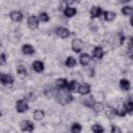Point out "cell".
Here are the masks:
<instances>
[{
    "mask_svg": "<svg viewBox=\"0 0 133 133\" xmlns=\"http://www.w3.org/2000/svg\"><path fill=\"white\" fill-rule=\"evenodd\" d=\"M32 68H33V70L35 71V72H37V73H41V72H43L44 71V63L42 62V61H38V60H36V61H34L33 63H32Z\"/></svg>",
    "mask_w": 133,
    "mask_h": 133,
    "instance_id": "9a60e30c",
    "label": "cell"
},
{
    "mask_svg": "<svg viewBox=\"0 0 133 133\" xmlns=\"http://www.w3.org/2000/svg\"><path fill=\"white\" fill-rule=\"evenodd\" d=\"M44 117H45V112H44L43 110H41V109L34 110V112H33V118H34L35 121H41V119H43Z\"/></svg>",
    "mask_w": 133,
    "mask_h": 133,
    "instance_id": "ac0fdd59",
    "label": "cell"
},
{
    "mask_svg": "<svg viewBox=\"0 0 133 133\" xmlns=\"http://www.w3.org/2000/svg\"><path fill=\"white\" fill-rule=\"evenodd\" d=\"M132 11H133V8L131 6H124L122 8V12L125 16H131L132 15Z\"/></svg>",
    "mask_w": 133,
    "mask_h": 133,
    "instance_id": "cb8c5ba5",
    "label": "cell"
},
{
    "mask_svg": "<svg viewBox=\"0 0 133 133\" xmlns=\"http://www.w3.org/2000/svg\"><path fill=\"white\" fill-rule=\"evenodd\" d=\"M90 59H91V57H90L89 54H87V53H83V54L80 56V63H81L82 65H87V64L89 63Z\"/></svg>",
    "mask_w": 133,
    "mask_h": 133,
    "instance_id": "5bb4252c",
    "label": "cell"
},
{
    "mask_svg": "<svg viewBox=\"0 0 133 133\" xmlns=\"http://www.w3.org/2000/svg\"><path fill=\"white\" fill-rule=\"evenodd\" d=\"M55 32H56V34H57L59 37H61V38L69 37L70 34H71L70 30L66 29V28H64V27H58V28L55 30Z\"/></svg>",
    "mask_w": 133,
    "mask_h": 133,
    "instance_id": "52a82bcc",
    "label": "cell"
},
{
    "mask_svg": "<svg viewBox=\"0 0 133 133\" xmlns=\"http://www.w3.org/2000/svg\"><path fill=\"white\" fill-rule=\"evenodd\" d=\"M119 86L124 90H129L130 89V82H129V80H127V79H121L119 80Z\"/></svg>",
    "mask_w": 133,
    "mask_h": 133,
    "instance_id": "d6986e66",
    "label": "cell"
},
{
    "mask_svg": "<svg viewBox=\"0 0 133 133\" xmlns=\"http://www.w3.org/2000/svg\"><path fill=\"white\" fill-rule=\"evenodd\" d=\"M82 48H83V42L81 39H79V38H75L73 41V43H72V49H73V51L76 52V53H79L82 50Z\"/></svg>",
    "mask_w": 133,
    "mask_h": 133,
    "instance_id": "277c9868",
    "label": "cell"
},
{
    "mask_svg": "<svg viewBox=\"0 0 133 133\" xmlns=\"http://www.w3.org/2000/svg\"><path fill=\"white\" fill-rule=\"evenodd\" d=\"M82 130V127L79 123H74L71 127V132L72 133H80Z\"/></svg>",
    "mask_w": 133,
    "mask_h": 133,
    "instance_id": "44dd1931",
    "label": "cell"
},
{
    "mask_svg": "<svg viewBox=\"0 0 133 133\" xmlns=\"http://www.w3.org/2000/svg\"><path fill=\"white\" fill-rule=\"evenodd\" d=\"M0 82L3 85H7V84H12L14 82V77L9 74H0Z\"/></svg>",
    "mask_w": 133,
    "mask_h": 133,
    "instance_id": "3957f363",
    "label": "cell"
},
{
    "mask_svg": "<svg viewBox=\"0 0 133 133\" xmlns=\"http://www.w3.org/2000/svg\"><path fill=\"white\" fill-rule=\"evenodd\" d=\"M5 62H6V55L2 53L0 55V64H5Z\"/></svg>",
    "mask_w": 133,
    "mask_h": 133,
    "instance_id": "f546056e",
    "label": "cell"
},
{
    "mask_svg": "<svg viewBox=\"0 0 133 133\" xmlns=\"http://www.w3.org/2000/svg\"><path fill=\"white\" fill-rule=\"evenodd\" d=\"M124 108H125V110H126L127 113L132 114V112H133V101H132V98L131 97H129L127 99V101L124 103Z\"/></svg>",
    "mask_w": 133,
    "mask_h": 133,
    "instance_id": "ba28073f",
    "label": "cell"
},
{
    "mask_svg": "<svg viewBox=\"0 0 133 133\" xmlns=\"http://www.w3.org/2000/svg\"><path fill=\"white\" fill-rule=\"evenodd\" d=\"M103 15H104V19L106 20V21H112V20H114V18L116 17V15L113 12V11H104L103 12Z\"/></svg>",
    "mask_w": 133,
    "mask_h": 133,
    "instance_id": "ffe728a7",
    "label": "cell"
},
{
    "mask_svg": "<svg viewBox=\"0 0 133 133\" xmlns=\"http://www.w3.org/2000/svg\"><path fill=\"white\" fill-rule=\"evenodd\" d=\"M68 89L70 91H75L77 89V82L76 81H71L70 83H68Z\"/></svg>",
    "mask_w": 133,
    "mask_h": 133,
    "instance_id": "484cf974",
    "label": "cell"
},
{
    "mask_svg": "<svg viewBox=\"0 0 133 133\" xmlns=\"http://www.w3.org/2000/svg\"><path fill=\"white\" fill-rule=\"evenodd\" d=\"M89 90H90V86H89V84H87V83H82V84L78 87V92H79L80 95H86V94L89 92Z\"/></svg>",
    "mask_w": 133,
    "mask_h": 133,
    "instance_id": "8fae6325",
    "label": "cell"
},
{
    "mask_svg": "<svg viewBox=\"0 0 133 133\" xmlns=\"http://www.w3.org/2000/svg\"><path fill=\"white\" fill-rule=\"evenodd\" d=\"M39 20L42 21V22H48L49 21V19H50V17H49V15L47 14V12H39Z\"/></svg>",
    "mask_w": 133,
    "mask_h": 133,
    "instance_id": "83f0119b",
    "label": "cell"
},
{
    "mask_svg": "<svg viewBox=\"0 0 133 133\" xmlns=\"http://www.w3.org/2000/svg\"><path fill=\"white\" fill-rule=\"evenodd\" d=\"M9 17H10V19H11L12 21H15V22H20V21L23 19V15H22V12L19 11V10H14V11H11V12L9 14Z\"/></svg>",
    "mask_w": 133,
    "mask_h": 133,
    "instance_id": "9c48e42d",
    "label": "cell"
},
{
    "mask_svg": "<svg viewBox=\"0 0 133 133\" xmlns=\"http://www.w3.org/2000/svg\"><path fill=\"white\" fill-rule=\"evenodd\" d=\"M55 83H56L57 88H59V89H64V88L68 86V81H66V79H64V78L57 79Z\"/></svg>",
    "mask_w": 133,
    "mask_h": 133,
    "instance_id": "2e32d148",
    "label": "cell"
},
{
    "mask_svg": "<svg viewBox=\"0 0 133 133\" xmlns=\"http://www.w3.org/2000/svg\"><path fill=\"white\" fill-rule=\"evenodd\" d=\"M76 63H77V62H76V59H75L74 57H72V56L68 57L66 60H65V65L69 66V68H73V66H75Z\"/></svg>",
    "mask_w": 133,
    "mask_h": 133,
    "instance_id": "7402d4cb",
    "label": "cell"
},
{
    "mask_svg": "<svg viewBox=\"0 0 133 133\" xmlns=\"http://www.w3.org/2000/svg\"><path fill=\"white\" fill-rule=\"evenodd\" d=\"M91 130L94 133H103L104 132V128L99 125V124H95L92 127H91Z\"/></svg>",
    "mask_w": 133,
    "mask_h": 133,
    "instance_id": "603a6c76",
    "label": "cell"
},
{
    "mask_svg": "<svg viewBox=\"0 0 133 133\" xmlns=\"http://www.w3.org/2000/svg\"><path fill=\"white\" fill-rule=\"evenodd\" d=\"M0 116H1V112H0Z\"/></svg>",
    "mask_w": 133,
    "mask_h": 133,
    "instance_id": "1f68e13d",
    "label": "cell"
},
{
    "mask_svg": "<svg viewBox=\"0 0 133 133\" xmlns=\"http://www.w3.org/2000/svg\"><path fill=\"white\" fill-rule=\"evenodd\" d=\"M111 133H122V131L117 126H112L111 127Z\"/></svg>",
    "mask_w": 133,
    "mask_h": 133,
    "instance_id": "4dcf8cb0",
    "label": "cell"
},
{
    "mask_svg": "<svg viewBox=\"0 0 133 133\" xmlns=\"http://www.w3.org/2000/svg\"><path fill=\"white\" fill-rule=\"evenodd\" d=\"M91 108H92L96 112H100V111H102V110H103V104L98 103V102H95V103L92 104Z\"/></svg>",
    "mask_w": 133,
    "mask_h": 133,
    "instance_id": "d4e9b609",
    "label": "cell"
},
{
    "mask_svg": "<svg viewBox=\"0 0 133 133\" xmlns=\"http://www.w3.org/2000/svg\"><path fill=\"white\" fill-rule=\"evenodd\" d=\"M22 52H23L25 55H31V54L34 53V48H33L31 45L26 44V45H24V46L22 47Z\"/></svg>",
    "mask_w": 133,
    "mask_h": 133,
    "instance_id": "7c38bea8",
    "label": "cell"
},
{
    "mask_svg": "<svg viewBox=\"0 0 133 133\" xmlns=\"http://www.w3.org/2000/svg\"><path fill=\"white\" fill-rule=\"evenodd\" d=\"M20 128L22 129V131H27V132H32L34 130V125L32 122L28 121V119H23L20 123Z\"/></svg>",
    "mask_w": 133,
    "mask_h": 133,
    "instance_id": "7a4b0ae2",
    "label": "cell"
},
{
    "mask_svg": "<svg viewBox=\"0 0 133 133\" xmlns=\"http://www.w3.org/2000/svg\"><path fill=\"white\" fill-rule=\"evenodd\" d=\"M92 55H94L96 58H98V59H101V58L103 57V55H104V52H103V49H102V47H100V46L96 47V48L94 49V51H92Z\"/></svg>",
    "mask_w": 133,
    "mask_h": 133,
    "instance_id": "4fadbf2b",
    "label": "cell"
},
{
    "mask_svg": "<svg viewBox=\"0 0 133 133\" xmlns=\"http://www.w3.org/2000/svg\"><path fill=\"white\" fill-rule=\"evenodd\" d=\"M17 72H18V74H20V75H26V69H25V66H23V65H19L18 69H17Z\"/></svg>",
    "mask_w": 133,
    "mask_h": 133,
    "instance_id": "f1b7e54d",
    "label": "cell"
},
{
    "mask_svg": "<svg viewBox=\"0 0 133 133\" xmlns=\"http://www.w3.org/2000/svg\"><path fill=\"white\" fill-rule=\"evenodd\" d=\"M115 111V115H119V116H125L126 115V110H125V108H124V106L123 107H118L116 110H114Z\"/></svg>",
    "mask_w": 133,
    "mask_h": 133,
    "instance_id": "4316f807",
    "label": "cell"
},
{
    "mask_svg": "<svg viewBox=\"0 0 133 133\" xmlns=\"http://www.w3.org/2000/svg\"><path fill=\"white\" fill-rule=\"evenodd\" d=\"M27 24L30 29H36L38 27V18L36 16H30L28 18Z\"/></svg>",
    "mask_w": 133,
    "mask_h": 133,
    "instance_id": "8992f818",
    "label": "cell"
},
{
    "mask_svg": "<svg viewBox=\"0 0 133 133\" xmlns=\"http://www.w3.org/2000/svg\"><path fill=\"white\" fill-rule=\"evenodd\" d=\"M76 12H77V9H76L75 7H66V8L63 10L64 16H65V17H68V18H71V17L75 16V15H76Z\"/></svg>",
    "mask_w": 133,
    "mask_h": 133,
    "instance_id": "e0dca14e",
    "label": "cell"
},
{
    "mask_svg": "<svg viewBox=\"0 0 133 133\" xmlns=\"http://www.w3.org/2000/svg\"><path fill=\"white\" fill-rule=\"evenodd\" d=\"M73 101V96L70 92L66 91H58L57 96H56V102H58L59 104H68L70 102Z\"/></svg>",
    "mask_w": 133,
    "mask_h": 133,
    "instance_id": "6da1fadb",
    "label": "cell"
},
{
    "mask_svg": "<svg viewBox=\"0 0 133 133\" xmlns=\"http://www.w3.org/2000/svg\"><path fill=\"white\" fill-rule=\"evenodd\" d=\"M89 12H90V18L91 19H95V18H98V17L101 16L102 8L99 7V6H94V7H91V9H90Z\"/></svg>",
    "mask_w": 133,
    "mask_h": 133,
    "instance_id": "30bf717a",
    "label": "cell"
},
{
    "mask_svg": "<svg viewBox=\"0 0 133 133\" xmlns=\"http://www.w3.org/2000/svg\"><path fill=\"white\" fill-rule=\"evenodd\" d=\"M16 109L18 112H25L28 109V104L25 100H19L16 104Z\"/></svg>",
    "mask_w": 133,
    "mask_h": 133,
    "instance_id": "5b68a950",
    "label": "cell"
}]
</instances>
